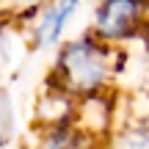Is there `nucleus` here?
Instances as JSON below:
<instances>
[{"label":"nucleus","mask_w":149,"mask_h":149,"mask_svg":"<svg viewBox=\"0 0 149 149\" xmlns=\"http://www.w3.org/2000/svg\"><path fill=\"white\" fill-rule=\"evenodd\" d=\"M113 77V50L94 33L69 42L55 64V86L66 97H97Z\"/></svg>","instance_id":"1"},{"label":"nucleus","mask_w":149,"mask_h":149,"mask_svg":"<svg viewBox=\"0 0 149 149\" xmlns=\"http://www.w3.org/2000/svg\"><path fill=\"white\" fill-rule=\"evenodd\" d=\"M146 0H102L94 19V36L102 42H124L144 31Z\"/></svg>","instance_id":"2"},{"label":"nucleus","mask_w":149,"mask_h":149,"mask_svg":"<svg viewBox=\"0 0 149 149\" xmlns=\"http://www.w3.org/2000/svg\"><path fill=\"white\" fill-rule=\"evenodd\" d=\"M74 11H77V0H50L39 8V19H36V28H33L39 47H50V44L58 42Z\"/></svg>","instance_id":"3"},{"label":"nucleus","mask_w":149,"mask_h":149,"mask_svg":"<svg viewBox=\"0 0 149 149\" xmlns=\"http://www.w3.org/2000/svg\"><path fill=\"white\" fill-rule=\"evenodd\" d=\"M39 149H86V141L74 127L61 122V124H53L47 130V135H44Z\"/></svg>","instance_id":"4"},{"label":"nucleus","mask_w":149,"mask_h":149,"mask_svg":"<svg viewBox=\"0 0 149 149\" xmlns=\"http://www.w3.org/2000/svg\"><path fill=\"white\" fill-rule=\"evenodd\" d=\"M111 149H146V124L138 122V127H127L111 141Z\"/></svg>","instance_id":"5"},{"label":"nucleus","mask_w":149,"mask_h":149,"mask_svg":"<svg viewBox=\"0 0 149 149\" xmlns=\"http://www.w3.org/2000/svg\"><path fill=\"white\" fill-rule=\"evenodd\" d=\"M44 3L47 0H0V11L11 17H31V14H39Z\"/></svg>","instance_id":"6"}]
</instances>
